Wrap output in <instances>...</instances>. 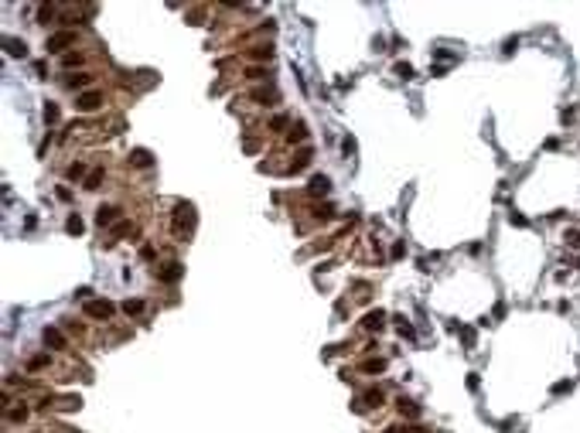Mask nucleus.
<instances>
[{
    "label": "nucleus",
    "mask_w": 580,
    "mask_h": 433,
    "mask_svg": "<svg viewBox=\"0 0 580 433\" xmlns=\"http://www.w3.org/2000/svg\"><path fill=\"white\" fill-rule=\"evenodd\" d=\"M461 338H464L468 348H475V328H461Z\"/></svg>",
    "instance_id": "nucleus-26"
},
{
    "label": "nucleus",
    "mask_w": 580,
    "mask_h": 433,
    "mask_svg": "<svg viewBox=\"0 0 580 433\" xmlns=\"http://www.w3.org/2000/svg\"><path fill=\"white\" fill-rule=\"evenodd\" d=\"M399 409H403L406 416H417V413H420V406H417L413 399H399Z\"/></svg>",
    "instance_id": "nucleus-19"
},
{
    "label": "nucleus",
    "mask_w": 580,
    "mask_h": 433,
    "mask_svg": "<svg viewBox=\"0 0 580 433\" xmlns=\"http://www.w3.org/2000/svg\"><path fill=\"white\" fill-rule=\"evenodd\" d=\"M365 403H369V406H379V403H382V389H369V392H365Z\"/></svg>",
    "instance_id": "nucleus-22"
},
{
    "label": "nucleus",
    "mask_w": 580,
    "mask_h": 433,
    "mask_svg": "<svg viewBox=\"0 0 580 433\" xmlns=\"http://www.w3.org/2000/svg\"><path fill=\"white\" fill-rule=\"evenodd\" d=\"M382 324H386V310H372V314L365 317V328H369V331H379Z\"/></svg>",
    "instance_id": "nucleus-9"
},
{
    "label": "nucleus",
    "mask_w": 580,
    "mask_h": 433,
    "mask_svg": "<svg viewBox=\"0 0 580 433\" xmlns=\"http://www.w3.org/2000/svg\"><path fill=\"white\" fill-rule=\"evenodd\" d=\"M123 310L133 317V314H140V310H144V300H127V304H123Z\"/></svg>",
    "instance_id": "nucleus-21"
},
{
    "label": "nucleus",
    "mask_w": 580,
    "mask_h": 433,
    "mask_svg": "<svg viewBox=\"0 0 580 433\" xmlns=\"http://www.w3.org/2000/svg\"><path fill=\"white\" fill-rule=\"evenodd\" d=\"M396 75L410 82V78H413V65H410V62H396Z\"/></svg>",
    "instance_id": "nucleus-18"
},
{
    "label": "nucleus",
    "mask_w": 580,
    "mask_h": 433,
    "mask_svg": "<svg viewBox=\"0 0 580 433\" xmlns=\"http://www.w3.org/2000/svg\"><path fill=\"white\" fill-rule=\"evenodd\" d=\"M253 58H273V48L260 45V48H253Z\"/></svg>",
    "instance_id": "nucleus-25"
},
{
    "label": "nucleus",
    "mask_w": 580,
    "mask_h": 433,
    "mask_svg": "<svg viewBox=\"0 0 580 433\" xmlns=\"http://www.w3.org/2000/svg\"><path fill=\"white\" fill-rule=\"evenodd\" d=\"M79 62H82V55H79V51H69V55L62 58V65H65V69H72V65H79Z\"/></svg>",
    "instance_id": "nucleus-23"
},
{
    "label": "nucleus",
    "mask_w": 580,
    "mask_h": 433,
    "mask_svg": "<svg viewBox=\"0 0 580 433\" xmlns=\"http://www.w3.org/2000/svg\"><path fill=\"white\" fill-rule=\"evenodd\" d=\"M515 48H519V38H508V41H505V48H502V51H505V55H512Z\"/></svg>",
    "instance_id": "nucleus-33"
},
{
    "label": "nucleus",
    "mask_w": 580,
    "mask_h": 433,
    "mask_svg": "<svg viewBox=\"0 0 580 433\" xmlns=\"http://www.w3.org/2000/svg\"><path fill=\"white\" fill-rule=\"evenodd\" d=\"M304 137H307V127H304V123H297V127L290 130V144H297V140H304Z\"/></svg>",
    "instance_id": "nucleus-20"
},
{
    "label": "nucleus",
    "mask_w": 580,
    "mask_h": 433,
    "mask_svg": "<svg viewBox=\"0 0 580 433\" xmlns=\"http://www.w3.org/2000/svg\"><path fill=\"white\" fill-rule=\"evenodd\" d=\"M103 106V92H82L79 96V102H75V109L79 113H96Z\"/></svg>",
    "instance_id": "nucleus-3"
},
{
    "label": "nucleus",
    "mask_w": 580,
    "mask_h": 433,
    "mask_svg": "<svg viewBox=\"0 0 580 433\" xmlns=\"http://www.w3.org/2000/svg\"><path fill=\"white\" fill-rule=\"evenodd\" d=\"M386 368V361L382 358H372V361H365V372H382Z\"/></svg>",
    "instance_id": "nucleus-27"
},
{
    "label": "nucleus",
    "mask_w": 580,
    "mask_h": 433,
    "mask_svg": "<svg viewBox=\"0 0 580 433\" xmlns=\"http://www.w3.org/2000/svg\"><path fill=\"white\" fill-rule=\"evenodd\" d=\"M3 45H7V55H10V58H21V55H27V45H24V41H17V38H7Z\"/></svg>",
    "instance_id": "nucleus-8"
},
{
    "label": "nucleus",
    "mask_w": 580,
    "mask_h": 433,
    "mask_svg": "<svg viewBox=\"0 0 580 433\" xmlns=\"http://www.w3.org/2000/svg\"><path fill=\"white\" fill-rule=\"evenodd\" d=\"M508 222H512V225H519V229H526V225H529V218L519 215V212H512V215H508Z\"/></svg>",
    "instance_id": "nucleus-28"
},
{
    "label": "nucleus",
    "mask_w": 580,
    "mask_h": 433,
    "mask_svg": "<svg viewBox=\"0 0 580 433\" xmlns=\"http://www.w3.org/2000/svg\"><path fill=\"white\" fill-rule=\"evenodd\" d=\"M130 164H137V167H150V164H154V157H150L147 150H133V153H130Z\"/></svg>",
    "instance_id": "nucleus-10"
},
{
    "label": "nucleus",
    "mask_w": 580,
    "mask_h": 433,
    "mask_svg": "<svg viewBox=\"0 0 580 433\" xmlns=\"http://www.w3.org/2000/svg\"><path fill=\"white\" fill-rule=\"evenodd\" d=\"M103 178H106V171H92V174L85 178V188H89V191H96V188L103 184Z\"/></svg>",
    "instance_id": "nucleus-16"
},
{
    "label": "nucleus",
    "mask_w": 580,
    "mask_h": 433,
    "mask_svg": "<svg viewBox=\"0 0 580 433\" xmlns=\"http://www.w3.org/2000/svg\"><path fill=\"white\" fill-rule=\"evenodd\" d=\"M69 45H75V31H58V34L48 38V51H62Z\"/></svg>",
    "instance_id": "nucleus-4"
},
{
    "label": "nucleus",
    "mask_w": 580,
    "mask_h": 433,
    "mask_svg": "<svg viewBox=\"0 0 580 433\" xmlns=\"http://www.w3.org/2000/svg\"><path fill=\"white\" fill-rule=\"evenodd\" d=\"M89 82H92V75H85V72H82V75H69V78H65V85H69V89H79V85H89Z\"/></svg>",
    "instance_id": "nucleus-14"
},
{
    "label": "nucleus",
    "mask_w": 580,
    "mask_h": 433,
    "mask_svg": "<svg viewBox=\"0 0 580 433\" xmlns=\"http://www.w3.org/2000/svg\"><path fill=\"white\" fill-rule=\"evenodd\" d=\"M256 99H263V102H266V99H277V92H273V89H260V92H256Z\"/></svg>",
    "instance_id": "nucleus-30"
},
{
    "label": "nucleus",
    "mask_w": 580,
    "mask_h": 433,
    "mask_svg": "<svg viewBox=\"0 0 580 433\" xmlns=\"http://www.w3.org/2000/svg\"><path fill=\"white\" fill-rule=\"evenodd\" d=\"M181 273H185V266H181V263H167V266L160 270V280H164V283H178V280H181Z\"/></svg>",
    "instance_id": "nucleus-5"
},
{
    "label": "nucleus",
    "mask_w": 580,
    "mask_h": 433,
    "mask_svg": "<svg viewBox=\"0 0 580 433\" xmlns=\"http://www.w3.org/2000/svg\"><path fill=\"white\" fill-rule=\"evenodd\" d=\"M560 120H563V123H574V120H577V109H563Z\"/></svg>",
    "instance_id": "nucleus-31"
},
{
    "label": "nucleus",
    "mask_w": 580,
    "mask_h": 433,
    "mask_svg": "<svg viewBox=\"0 0 580 433\" xmlns=\"http://www.w3.org/2000/svg\"><path fill=\"white\" fill-rule=\"evenodd\" d=\"M7 416H10V420H17V423H21V420H27V409H10V413H7Z\"/></svg>",
    "instance_id": "nucleus-32"
},
{
    "label": "nucleus",
    "mask_w": 580,
    "mask_h": 433,
    "mask_svg": "<svg viewBox=\"0 0 580 433\" xmlns=\"http://www.w3.org/2000/svg\"><path fill=\"white\" fill-rule=\"evenodd\" d=\"M191 225H195V208L181 202V205L174 208V235H188Z\"/></svg>",
    "instance_id": "nucleus-1"
},
{
    "label": "nucleus",
    "mask_w": 580,
    "mask_h": 433,
    "mask_svg": "<svg viewBox=\"0 0 580 433\" xmlns=\"http://www.w3.org/2000/svg\"><path fill=\"white\" fill-rule=\"evenodd\" d=\"M45 123H48V127L58 123V106H55V102H45Z\"/></svg>",
    "instance_id": "nucleus-15"
},
{
    "label": "nucleus",
    "mask_w": 580,
    "mask_h": 433,
    "mask_svg": "<svg viewBox=\"0 0 580 433\" xmlns=\"http://www.w3.org/2000/svg\"><path fill=\"white\" fill-rule=\"evenodd\" d=\"M82 174H85V167H82V164H72V167H69V181L82 178Z\"/></svg>",
    "instance_id": "nucleus-29"
},
{
    "label": "nucleus",
    "mask_w": 580,
    "mask_h": 433,
    "mask_svg": "<svg viewBox=\"0 0 580 433\" xmlns=\"http://www.w3.org/2000/svg\"><path fill=\"white\" fill-rule=\"evenodd\" d=\"M116 218H120V208H116V205H103L99 215H96V222H99V225H113Z\"/></svg>",
    "instance_id": "nucleus-6"
},
{
    "label": "nucleus",
    "mask_w": 580,
    "mask_h": 433,
    "mask_svg": "<svg viewBox=\"0 0 580 433\" xmlns=\"http://www.w3.org/2000/svg\"><path fill=\"white\" fill-rule=\"evenodd\" d=\"M113 310H116V307H113L109 300H89V304H85V314H89V317H99V321H109Z\"/></svg>",
    "instance_id": "nucleus-2"
},
{
    "label": "nucleus",
    "mask_w": 580,
    "mask_h": 433,
    "mask_svg": "<svg viewBox=\"0 0 580 433\" xmlns=\"http://www.w3.org/2000/svg\"><path fill=\"white\" fill-rule=\"evenodd\" d=\"M45 341H48L52 348H62V345H65V338H62V331H55V328H45Z\"/></svg>",
    "instance_id": "nucleus-11"
},
{
    "label": "nucleus",
    "mask_w": 580,
    "mask_h": 433,
    "mask_svg": "<svg viewBox=\"0 0 580 433\" xmlns=\"http://www.w3.org/2000/svg\"><path fill=\"white\" fill-rule=\"evenodd\" d=\"M563 239H567V246H574V249H580V232H577V229H570V232H567Z\"/></svg>",
    "instance_id": "nucleus-24"
},
{
    "label": "nucleus",
    "mask_w": 580,
    "mask_h": 433,
    "mask_svg": "<svg viewBox=\"0 0 580 433\" xmlns=\"http://www.w3.org/2000/svg\"><path fill=\"white\" fill-rule=\"evenodd\" d=\"M574 385H577L574 379H560V382H556L550 392H553V396H567V392H574Z\"/></svg>",
    "instance_id": "nucleus-12"
},
{
    "label": "nucleus",
    "mask_w": 580,
    "mask_h": 433,
    "mask_svg": "<svg viewBox=\"0 0 580 433\" xmlns=\"http://www.w3.org/2000/svg\"><path fill=\"white\" fill-rule=\"evenodd\" d=\"M55 14H58V10H55V7H48V3H41V7H38V21H41V24H48Z\"/></svg>",
    "instance_id": "nucleus-17"
},
{
    "label": "nucleus",
    "mask_w": 580,
    "mask_h": 433,
    "mask_svg": "<svg viewBox=\"0 0 580 433\" xmlns=\"http://www.w3.org/2000/svg\"><path fill=\"white\" fill-rule=\"evenodd\" d=\"M328 191H331V181L324 174H314L311 178V195H328Z\"/></svg>",
    "instance_id": "nucleus-7"
},
{
    "label": "nucleus",
    "mask_w": 580,
    "mask_h": 433,
    "mask_svg": "<svg viewBox=\"0 0 580 433\" xmlns=\"http://www.w3.org/2000/svg\"><path fill=\"white\" fill-rule=\"evenodd\" d=\"M82 229H85V225H82V218H79V215H69V222H65V232H69V235H82Z\"/></svg>",
    "instance_id": "nucleus-13"
}]
</instances>
